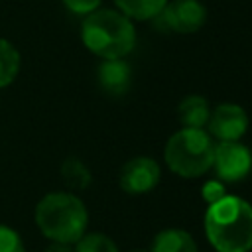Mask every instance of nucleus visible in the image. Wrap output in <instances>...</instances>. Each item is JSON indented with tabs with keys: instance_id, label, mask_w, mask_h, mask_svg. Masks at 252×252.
<instances>
[{
	"instance_id": "1",
	"label": "nucleus",
	"mask_w": 252,
	"mask_h": 252,
	"mask_svg": "<svg viewBox=\"0 0 252 252\" xmlns=\"http://www.w3.org/2000/svg\"><path fill=\"white\" fill-rule=\"evenodd\" d=\"M205 236L215 252L252 250V205L236 195H224L207 205Z\"/></svg>"
},
{
	"instance_id": "2",
	"label": "nucleus",
	"mask_w": 252,
	"mask_h": 252,
	"mask_svg": "<svg viewBox=\"0 0 252 252\" xmlns=\"http://www.w3.org/2000/svg\"><path fill=\"white\" fill-rule=\"evenodd\" d=\"M81 39L100 59H124L136 45V30L122 12L96 8L83 20Z\"/></svg>"
},
{
	"instance_id": "3",
	"label": "nucleus",
	"mask_w": 252,
	"mask_h": 252,
	"mask_svg": "<svg viewBox=\"0 0 252 252\" xmlns=\"http://www.w3.org/2000/svg\"><path fill=\"white\" fill-rule=\"evenodd\" d=\"M35 224L51 242L75 244L89 226L85 203L67 191L47 193L35 207Z\"/></svg>"
},
{
	"instance_id": "4",
	"label": "nucleus",
	"mask_w": 252,
	"mask_h": 252,
	"mask_svg": "<svg viewBox=\"0 0 252 252\" xmlns=\"http://www.w3.org/2000/svg\"><path fill=\"white\" fill-rule=\"evenodd\" d=\"M215 142L203 128H181L169 136L163 148L167 167L185 179L205 175L213 167Z\"/></svg>"
},
{
	"instance_id": "5",
	"label": "nucleus",
	"mask_w": 252,
	"mask_h": 252,
	"mask_svg": "<svg viewBox=\"0 0 252 252\" xmlns=\"http://www.w3.org/2000/svg\"><path fill=\"white\" fill-rule=\"evenodd\" d=\"M213 169L222 183H238L252 169V152L238 142H217L213 154Z\"/></svg>"
},
{
	"instance_id": "6",
	"label": "nucleus",
	"mask_w": 252,
	"mask_h": 252,
	"mask_svg": "<svg viewBox=\"0 0 252 252\" xmlns=\"http://www.w3.org/2000/svg\"><path fill=\"white\" fill-rule=\"evenodd\" d=\"M161 26L177 33H195L207 22V8L201 0H167L159 16Z\"/></svg>"
},
{
	"instance_id": "7",
	"label": "nucleus",
	"mask_w": 252,
	"mask_h": 252,
	"mask_svg": "<svg viewBox=\"0 0 252 252\" xmlns=\"http://www.w3.org/2000/svg\"><path fill=\"white\" fill-rule=\"evenodd\" d=\"M161 179L159 163L150 156H136L128 159L118 173V185L128 195L150 193Z\"/></svg>"
},
{
	"instance_id": "8",
	"label": "nucleus",
	"mask_w": 252,
	"mask_h": 252,
	"mask_svg": "<svg viewBox=\"0 0 252 252\" xmlns=\"http://www.w3.org/2000/svg\"><path fill=\"white\" fill-rule=\"evenodd\" d=\"M207 126L217 142H238L248 130V114L240 104L222 102L211 110Z\"/></svg>"
},
{
	"instance_id": "9",
	"label": "nucleus",
	"mask_w": 252,
	"mask_h": 252,
	"mask_svg": "<svg viewBox=\"0 0 252 252\" xmlns=\"http://www.w3.org/2000/svg\"><path fill=\"white\" fill-rule=\"evenodd\" d=\"M96 79L104 93L120 96L130 89L132 67L124 59H102L96 69Z\"/></svg>"
},
{
	"instance_id": "10",
	"label": "nucleus",
	"mask_w": 252,
	"mask_h": 252,
	"mask_svg": "<svg viewBox=\"0 0 252 252\" xmlns=\"http://www.w3.org/2000/svg\"><path fill=\"white\" fill-rule=\"evenodd\" d=\"M211 116L209 100L201 94H187L177 104V118L183 128H203Z\"/></svg>"
},
{
	"instance_id": "11",
	"label": "nucleus",
	"mask_w": 252,
	"mask_h": 252,
	"mask_svg": "<svg viewBox=\"0 0 252 252\" xmlns=\"http://www.w3.org/2000/svg\"><path fill=\"white\" fill-rule=\"evenodd\" d=\"M150 252H199V246L187 230L163 228L154 236Z\"/></svg>"
},
{
	"instance_id": "12",
	"label": "nucleus",
	"mask_w": 252,
	"mask_h": 252,
	"mask_svg": "<svg viewBox=\"0 0 252 252\" xmlns=\"http://www.w3.org/2000/svg\"><path fill=\"white\" fill-rule=\"evenodd\" d=\"M114 4L130 20H154L161 14L167 0H114Z\"/></svg>"
},
{
	"instance_id": "13",
	"label": "nucleus",
	"mask_w": 252,
	"mask_h": 252,
	"mask_svg": "<svg viewBox=\"0 0 252 252\" xmlns=\"http://www.w3.org/2000/svg\"><path fill=\"white\" fill-rule=\"evenodd\" d=\"M61 177L71 189H87L91 185V171L89 167L77 159V158H67L61 165Z\"/></svg>"
},
{
	"instance_id": "14",
	"label": "nucleus",
	"mask_w": 252,
	"mask_h": 252,
	"mask_svg": "<svg viewBox=\"0 0 252 252\" xmlns=\"http://www.w3.org/2000/svg\"><path fill=\"white\" fill-rule=\"evenodd\" d=\"M18 71H20V53L10 41L0 39V87H8L16 79Z\"/></svg>"
},
{
	"instance_id": "15",
	"label": "nucleus",
	"mask_w": 252,
	"mask_h": 252,
	"mask_svg": "<svg viewBox=\"0 0 252 252\" xmlns=\"http://www.w3.org/2000/svg\"><path fill=\"white\" fill-rule=\"evenodd\" d=\"M73 248L75 252H120L116 242L102 232H85Z\"/></svg>"
},
{
	"instance_id": "16",
	"label": "nucleus",
	"mask_w": 252,
	"mask_h": 252,
	"mask_svg": "<svg viewBox=\"0 0 252 252\" xmlns=\"http://www.w3.org/2000/svg\"><path fill=\"white\" fill-rule=\"evenodd\" d=\"M0 252H24L20 234L6 224H0Z\"/></svg>"
},
{
	"instance_id": "17",
	"label": "nucleus",
	"mask_w": 252,
	"mask_h": 252,
	"mask_svg": "<svg viewBox=\"0 0 252 252\" xmlns=\"http://www.w3.org/2000/svg\"><path fill=\"white\" fill-rule=\"evenodd\" d=\"M201 195H203V199L207 201V205H211V203L219 201L220 197H224L226 193H224V185H222V181H219V179H211V181H207V183L203 185Z\"/></svg>"
},
{
	"instance_id": "18",
	"label": "nucleus",
	"mask_w": 252,
	"mask_h": 252,
	"mask_svg": "<svg viewBox=\"0 0 252 252\" xmlns=\"http://www.w3.org/2000/svg\"><path fill=\"white\" fill-rule=\"evenodd\" d=\"M102 0H63V4L75 12V14H81V16H87L91 12H94L98 6H100Z\"/></svg>"
},
{
	"instance_id": "19",
	"label": "nucleus",
	"mask_w": 252,
	"mask_h": 252,
	"mask_svg": "<svg viewBox=\"0 0 252 252\" xmlns=\"http://www.w3.org/2000/svg\"><path fill=\"white\" fill-rule=\"evenodd\" d=\"M45 252H75L73 244H65V242H51Z\"/></svg>"
},
{
	"instance_id": "20",
	"label": "nucleus",
	"mask_w": 252,
	"mask_h": 252,
	"mask_svg": "<svg viewBox=\"0 0 252 252\" xmlns=\"http://www.w3.org/2000/svg\"><path fill=\"white\" fill-rule=\"evenodd\" d=\"M132 252H150V250H142V248H136V250H132Z\"/></svg>"
}]
</instances>
